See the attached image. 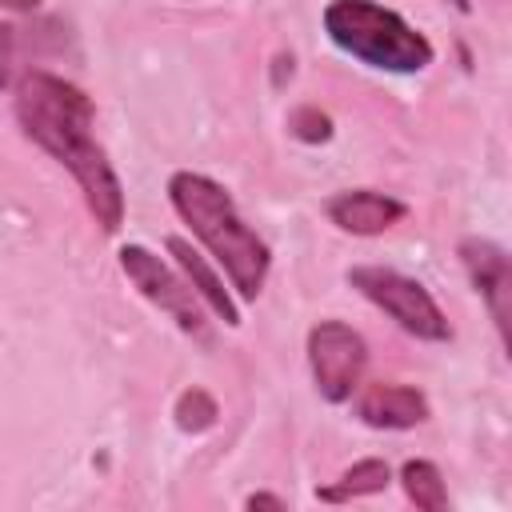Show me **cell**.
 <instances>
[{
	"label": "cell",
	"mask_w": 512,
	"mask_h": 512,
	"mask_svg": "<svg viewBox=\"0 0 512 512\" xmlns=\"http://www.w3.org/2000/svg\"><path fill=\"white\" fill-rule=\"evenodd\" d=\"M16 120L28 140H36L76 176L96 224L116 232L124 220V188L104 148L92 140V100L52 72H28L16 88Z\"/></svg>",
	"instance_id": "cell-1"
},
{
	"label": "cell",
	"mask_w": 512,
	"mask_h": 512,
	"mask_svg": "<svg viewBox=\"0 0 512 512\" xmlns=\"http://www.w3.org/2000/svg\"><path fill=\"white\" fill-rule=\"evenodd\" d=\"M168 200L180 212V220L204 240V248L224 264L232 288L244 300H256L268 276V244L244 224V216L236 212L232 196L200 172H172L168 180Z\"/></svg>",
	"instance_id": "cell-2"
},
{
	"label": "cell",
	"mask_w": 512,
	"mask_h": 512,
	"mask_svg": "<svg viewBox=\"0 0 512 512\" xmlns=\"http://www.w3.org/2000/svg\"><path fill=\"white\" fill-rule=\"evenodd\" d=\"M324 32L340 52L364 60L368 68L420 72L432 64L428 36L376 0H332L324 8Z\"/></svg>",
	"instance_id": "cell-3"
},
{
	"label": "cell",
	"mask_w": 512,
	"mask_h": 512,
	"mask_svg": "<svg viewBox=\"0 0 512 512\" xmlns=\"http://www.w3.org/2000/svg\"><path fill=\"white\" fill-rule=\"evenodd\" d=\"M348 284L372 300L376 308H384L404 332L420 336V340H448V316L440 312V304L428 296V288L396 268H380V264H360L348 272Z\"/></svg>",
	"instance_id": "cell-4"
},
{
	"label": "cell",
	"mask_w": 512,
	"mask_h": 512,
	"mask_svg": "<svg viewBox=\"0 0 512 512\" xmlns=\"http://www.w3.org/2000/svg\"><path fill=\"white\" fill-rule=\"evenodd\" d=\"M308 364H312V380H316L320 396L328 404H344L360 388V376L368 364V344L344 320H320L308 332Z\"/></svg>",
	"instance_id": "cell-5"
},
{
	"label": "cell",
	"mask_w": 512,
	"mask_h": 512,
	"mask_svg": "<svg viewBox=\"0 0 512 512\" xmlns=\"http://www.w3.org/2000/svg\"><path fill=\"white\" fill-rule=\"evenodd\" d=\"M120 268H124V276L140 288L144 300H152L160 312H168L188 336L208 340V324H204V312H200L196 292H192L184 280H176V272H172L160 256H152V252L140 248V244H128V248H120Z\"/></svg>",
	"instance_id": "cell-6"
},
{
	"label": "cell",
	"mask_w": 512,
	"mask_h": 512,
	"mask_svg": "<svg viewBox=\"0 0 512 512\" xmlns=\"http://www.w3.org/2000/svg\"><path fill=\"white\" fill-rule=\"evenodd\" d=\"M460 260H464L476 292L484 296V304H488V312L504 336L508 332V296H512V272H508L504 248H496L492 240L468 236V240H460Z\"/></svg>",
	"instance_id": "cell-7"
},
{
	"label": "cell",
	"mask_w": 512,
	"mask_h": 512,
	"mask_svg": "<svg viewBox=\"0 0 512 512\" xmlns=\"http://www.w3.org/2000/svg\"><path fill=\"white\" fill-rule=\"evenodd\" d=\"M328 216L336 228H344L352 236H380L408 216V204L388 192H376V188H352V192H340L328 200Z\"/></svg>",
	"instance_id": "cell-8"
},
{
	"label": "cell",
	"mask_w": 512,
	"mask_h": 512,
	"mask_svg": "<svg viewBox=\"0 0 512 512\" xmlns=\"http://www.w3.org/2000/svg\"><path fill=\"white\" fill-rule=\"evenodd\" d=\"M368 428H416L428 420V396L412 384H372L356 400Z\"/></svg>",
	"instance_id": "cell-9"
},
{
	"label": "cell",
	"mask_w": 512,
	"mask_h": 512,
	"mask_svg": "<svg viewBox=\"0 0 512 512\" xmlns=\"http://www.w3.org/2000/svg\"><path fill=\"white\" fill-rule=\"evenodd\" d=\"M168 252L176 256V264L184 268V276L192 280V288H196V296L224 320V324H240V312H236V304H232V296L224 292V284H220V276L204 264V256L184 240V236H168Z\"/></svg>",
	"instance_id": "cell-10"
},
{
	"label": "cell",
	"mask_w": 512,
	"mask_h": 512,
	"mask_svg": "<svg viewBox=\"0 0 512 512\" xmlns=\"http://www.w3.org/2000/svg\"><path fill=\"white\" fill-rule=\"evenodd\" d=\"M400 484L408 492V500L424 512H444L448 508V488H444V476L432 460H408L400 468Z\"/></svg>",
	"instance_id": "cell-11"
},
{
	"label": "cell",
	"mask_w": 512,
	"mask_h": 512,
	"mask_svg": "<svg viewBox=\"0 0 512 512\" xmlns=\"http://www.w3.org/2000/svg\"><path fill=\"white\" fill-rule=\"evenodd\" d=\"M388 480H392V472H388L384 460H360V464H352V468L340 476V484L324 488L320 500L340 504V500H352V496H372V492H384Z\"/></svg>",
	"instance_id": "cell-12"
},
{
	"label": "cell",
	"mask_w": 512,
	"mask_h": 512,
	"mask_svg": "<svg viewBox=\"0 0 512 512\" xmlns=\"http://www.w3.org/2000/svg\"><path fill=\"white\" fill-rule=\"evenodd\" d=\"M216 416H220V408H216V400L204 388L180 392V400H176V424H180V432H204V428L216 424Z\"/></svg>",
	"instance_id": "cell-13"
},
{
	"label": "cell",
	"mask_w": 512,
	"mask_h": 512,
	"mask_svg": "<svg viewBox=\"0 0 512 512\" xmlns=\"http://www.w3.org/2000/svg\"><path fill=\"white\" fill-rule=\"evenodd\" d=\"M288 132H292L296 140H304V144H320V140L332 136V120H328L320 108L304 104V108H296V112L288 116Z\"/></svg>",
	"instance_id": "cell-14"
},
{
	"label": "cell",
	"mask_w": 512,
	"mask_h": 512,
	"mask_svg": "<svg viewBox=\"0 0 512 512\" xmlns=\"http://www.w3.org/2000/svg\"><path fill=\"white\" fill-rule=\"evenodd\" d=\"M12 60H16V36H12V28L0 24V88H8V80H12Z\"/></svg>",
	"instance_id": "cell-15"
},
{
	"label": "cell",
	"mask_w": 512,
	"mask_h": 512,
	"mask_svg": "<svg viewBox=\"0 0 512 512\" xmlns=\"http://www.w3.org/2000/svg\"><path fill=\"white\" fill-rule=\"evenodd\" d=\"M244 508H284V500L280 496H268V492H256V496L244 500Z\"/></svg>",
	"instance_id": "cell-16"
},
{
	"label": "cell",
	"mask_w": 512,
	"mask_h": 512,
	"mask_svg": "<svg viewBox=\"0 0 512 512\" xmlns=\"http://www.w3.org/2000/svg\"><path fill=\"white\" fill-rule=\"evenodd\" d=\"M44 0H0V8H8V12H36Z\"/></svg>",
	"instance_id": "cell-17"
}]
</instances>
